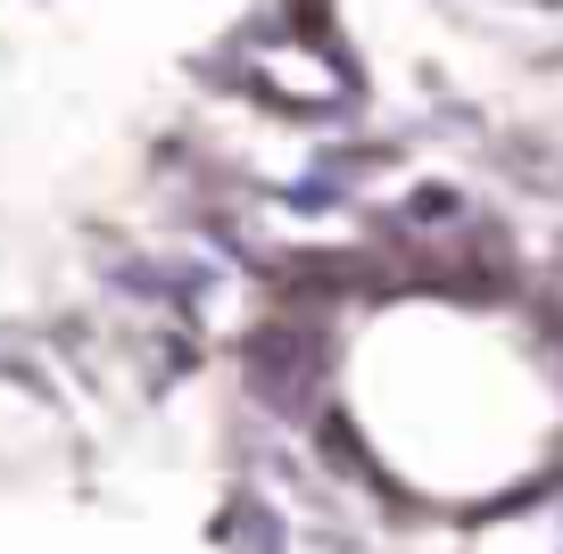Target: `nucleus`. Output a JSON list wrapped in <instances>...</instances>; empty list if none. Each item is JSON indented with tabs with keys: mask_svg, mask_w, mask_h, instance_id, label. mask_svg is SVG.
<instances>
[{
	"mask_svg": "<svg viewBox=\"0 0 563 554\" xmlns=\"http://www.w3.org/2000/svg\"><path fill=\"white\" fill-rule=\"evenodd\" d=\"M323 373H332V323L307 314V307H274L241 340L249 398L282 422H323Z\"/></svg>",
	"mask_w": 563,
	"mask_h": 554,
	"instance_id": "1",
	"label": "nucleus"
},
{
	"mask_svg": "<svg viewBox=\"0 0 563 554\" xmlns=\"http://www.w3.org/2000/svg\"><path fill=\"white\" fill-rule=\"evenodd\" d=\"M216 546H232V554H290V521H282V505H265L257 488H241V497L216 513Z\"/></svg>",
	"mask_w": 563,
	"mask_h": 554,
	"instance_id": "2",
	"label": "nucleus"
},
{
	"mask_svg": "<svg viewBox=\"0 0 563 554\" xmlns=\"http://www.w3.org/2000/svg\"><path fill=\"white\" fill-rule=\"evenodd\" d=\"M456 224H464V191L456 182H422V191L389 215V232H456Z\"/></svg>",
	"mask_w": 563,
	"mask_h": 554,
	"instance_id": "3",
	"label": "nucleus"
},
{
	"mask_svg": "<svg viewBox=\"0 0 563 554\" xmlns=\"http://www.w3.org/2000/svg\"><path fill=\"white\" fill-rule=\"evenodd\" d=\"M497 166H506L514 174V182H530V191H547V199H555L563 191V149H547V141H506V149H497Z\"/></svg>",
	"mask_w": 563,
	"mask_h": 554,
	"instance_id": "4",
	"label": "nucleus"
},
{
	"mask_svg": "<svg viewBox=\"0 0 563 554\" xmlns=\"http://www.w3.org/2000/svg\"><path fill=\"white\" fill-rule=\"evenodd\" d=\"M282 208H299V215H332V208H349V182H332L323 166H307L290 191H282Z\"/></svg>",
	"mask_w": 563,
	"mask_h": 554,
	"instance_id": "5",
	"label": "nucleus"
}]
</instances>
